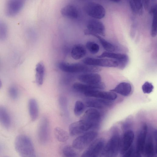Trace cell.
<instances>
[{
    "mask_svg": "<svg viewBox=\"0 0 157 157\" xmlns=\"http://www.w3.org/2000/svg\"><path fill=\"white\" fill-rule=\"evenodd\" d=\"M108 58L117 61L120 68L123 69L127 65L128 62V56L125 54L105 51L98 56V58Z\"/></svg>",
    "mask_w": 157,
    "mask_h": 157,
    "instance_id": "obj_12",
    "label": "cell"
},
{
    "mask_svg": "<svg viewBox=\"0 0 157 157\" xmlns=\"http://www.w3.org/2000/svg\"><path fill=\"white\" fill-rule=\"evenodd\" d=\"M35 72L36 82L38 85H41L43 83L45 74V67L43 63L40 62L36 64Z\"/></svg>",
    "mask_w": 157,
    "mask_h": 157,
    "instance_id": "obj_25",
    "label": "cell"
},
{
    "mask_svg": "<svg viewBox=\"0 0 157 157\" xmlns=\"http://www.w3.org/2000/svg\"><path fill=\"white\" fill-rule=\"evenodd\" d=\"M78 79L84 83L90 85L97 84L101 81V76L94 73H83L78 76Z\"/></svg>",
    "mask_w": 157,
    "mask_h": 157,
    "instance_id": "obj_15",
    "label": "cell"
},
{
    "mask_svg": "<svg viewBox=\"0 0 157 157\" xmlns=\"http://www.w3.org/2000/svg\"><path fill=\"white\" fill-rule=\"evenodd\" d=\"M84 109V105L83 103L80 101H77L75 103L74 111L75 115L79 116L83 112Z\"/></svg>",
    "mask_w": 157,
    "mask_h": 157,
    "instance_id": "obj_32",
    "label": "cell"
},
{
    "mask_svg": "<svg viewBox=\"0 0 157 157\" xmlns=\"http://www.w3.org/2000/svg\"><path fill=\"white\" fill-rule=\"evenodd\" d=\"M0 66H1V61H0Z\"/></svg>",
    "mask_w": 157,
    "mask_h": 157,
    "instance_id": "obj_44",
    "label": "cell"
},
{
    "mask_svg": "<svg viewBox=\"0 0 157 157\" xmlns=\"http://www.w3.org/2000/svg\"><path fill=\"white\" fill-rule=\"evenodd\" d=\"M58 67L61 71L69 73H94L101 70L100 68L96 66L80 63H69L60 62L58 64Z\"/></svg>",
    "mask_w": 157,
    "mask_h": 157,
    "instance_id": "obj_2",
    "label": "cell"
},
{
    "mask_svg": "<svg viewBox=\"0 0 157 157\" xmlns=\"http://www.w3.org/2000/svg\"><path fill=\"white\" fill-rule=\"evenodd\" d=\"M150 1L151 4V6L157 5V0H150Z\"/></svg>",
    "mask_w": 157,
    "mask_h": 157,
    "instance_id": "obj_41",
    "label": "cell"
},
{
    "mask_svg": "<svg viewBox=\"0 0 157 157\" xmlns=\"http://www.w3.org/2000/svg\"><path fill=\"white\" fill-rule=\"evenodd\" d=\"M147 133V126L145 124L137 137L135 154L137 156H140L143 154L146 140Z\"/></svg>",
    "mask_w": 157,
    "mask_h": 157,
    "instance_id": "obj_14",
    "label": "cell"
},
{
    "mask_svg": "<svg viewBox=\"0 0 157 157\" xmlns=\"http://www.w3.org/2000/svg\"><path fill=\"white\" fill-rule=\"evenodd\" d=\"M143 7L146 10H148L149 9L150 5V0H141Z\"/></svg>",
    "mask_w": 157,
    "mask_h": 157,
    "instance_id": "obj_40",
    "label": "cell"
},
{
    "mask_svg": "<svg viewBox=\"0 0 157 157\" xmlns=\"http://www.w3.org/2000/svg\"><path fill=\"white\" fill-rule=\"evenodd\" d=\"M15 149L22 157H35L36 152L33 142L27 136L20 135L16 137L15 140Z\"/></svg>",
    "mask_w": 157,
    "mask_h": 157,
    "instance_id": "obj_1",
    "label": "cell"
},
{
    "mask_svg": "<svg viewBox=\"0 0 157 157\" xmlns=\"http://www.w3.org/2000/svg\"><path fill=\"white\" fill-rule=\"evenodd\" d=\"M126 1L133 13L135 14H137L136 10L132 0H126Z\"/></svg>",
    "mask_w": 157,
    "mask_h": 157,
    "instance_id": "obj_39",
    "label": "cell"
},
{
    "mask_svg": "<svg viewBox=\"0 0 157 157\" xmlns=\"http://www.w3.org/2000/svg\"><path fill=\"white\" fill-rule=\"evenodd\" d=\"M105 141L102 138L96 140L82 153V157H97L103 150Z\"/></svg>",
    "mask_w": 157,
    "mask_h": 157,
    "instance_id": "obj_10",
    "label": "cell"
},
{
    "mask_svg": "<svg viewBox=\"0 0 157 157\" xmlns=\"http://www.w3.org/2000/svg\"><path fill=\"white\" fill-rule=\"evenodd\" d=\"M111 102L109 100L96 98L87 99L85 103L86 106L89 107L101 109L109 106Z\"/></svg>",
    "mask_w": 157,
    "mask_h": 157,
    "instance_id": "obj_18",
    "label": "cell"
},
{
    "mask_svg": "<svg viewBox=\"0 0 157 157\" xmlns=\"http://www.w3.org/2000/svg\"><path fill=\"white\" fill-rule=\"evenodd\" d=\"M82 62L85 64L96 67H116L118 66V63L117 61L110 58L86 57L83 60Z\"/></svg>",
    "mask_w": 157,
    "mask_h": 157,
    "instance_id": "obj_5",
    "label": "cell"
},
{
    "mask_svg": "<svg viewBox=\"0 0 157 157\" xmlns=\"http://www.w3.org/2000/svg\"><path fill=\"white\" fill-rule=\"evenodd\" d=\"M9 94L11 98L13 100L16 99L19 95L18 88L15 86H10L9 89Z\"/></svg>",
    "mask_w": 157,
    "mask_h": 157,
    "instance_id": "obj_34",
    "label": "cell"
},
{
    "mask_svg": "<svg viewBox=\"0 0 157 157\" xmlns=\"http://www.w3.org/2000/svg\"><path fill=\"white\" fill-rule=\"evenodd\" d=\"M118 135H114L104 147L102 155L105 157H115L120 151L121 140Z\"/></svg>",
    "mask_w": 157,
    "mask_h": 157,
    "instance_id": "obj_3",
    "label": "cell"
},
{
    "mask_svg": "<svg viewBox=\"0 0 157 157\" xmlns=\"http://www.w3.org/2000/svg\"><path fill=\"white\" fill-rule=\"evenodd\" d=\"M28 109L30 118L33 121H36L39 115V108L37 102L34 98H31L28 103Z\"/></svg>",
    "mask_w": 157,
    "mask_h": 157,
    "instance_id": "obj_24",
    "label": "cell"
},
{
    "mask_svg": "<svg viewBox=\"0 0 157 157\" xmlns=\"http://www.w3.org/2000/svg\"><path fill=\"white\" fill-rule=\"evenodd\" d=\"M62 15L64 17L70 19L77 18L78 13L77 8L72 5H67L62 8L60 10Z\"/></svg>",
    "mask_w": 157,
    "mask_h": 157,
    "instance_id": "obj_19",
    "label": "cell"
},
{
    "mask_svg": "<svg viewBox=\"0 0 157 157\" xmlns=\"http://www.w3.org/2000/svg\"><path fill=\"white\" fill-rule=\"evenodd\" d=\"M25 0H7L5 6L6 15L9 17L17 15L23 8Z\"/></svg>",
    "mask_w": 157,
    "mask_h": 157,
    "instance_id": "obj_11",
    "label": "cell"
},
{
    "mask_svg": "<svg viewBox=\"0 0 157 157\" xmlns=\"http://www.w3.org/2000/svg\"><path fill=\"white\" fill-rule=\"evenodd\" d=\"M132 24L131 28V32L132 33H134L137 27V23L136 20L134 17H132Z\"/></svg>",
    "mask_w": 157,
    "mask_h": 157,
    "instance_id": "obj_37",
    "label": "cell"
},
{
    "mask_svg": "<svg viewBox=\"0 0 157 157\" xmlns=\"http://www.w3.org/2000/svg\"><path fill=\"white\" fill-rule=\"evenodd\" d=\"M0 123L6 129H8L10 127V116L7 109L3 106H0Z\"/></svg>",
    "mask_w": 157,
    "mask_h": 157,
    "instance_id": "obj_22",
    "label": "cell"
},
{
    "mask_svg": "<svg viewBox=\"0 0 157 157\" xmlns=\"http://www.w3.org/2000/svg\"><path fill=\"white\" fill-rule=\"evenodd\" d=\"M49 121L48 118L42 117L40 120L37 130L38 142L41 144L44 145L48 142L49 136Z\"/></svg>",
    "mask_w": 157,
    "mask_h": 157,
    "instance_id": "obj_6",
    "label": "cell"
},
{
    "mask_svg": "<svg viewBox=\"0 0 157 157\" xmlns=\"http://www.w3.org/2000/svg\"><path fill=\"white\" fill-rule=\"evenodd\" d=\"M8 35V28L6 23L0 21V41H3L6 38Z\"/></svg>",
    "mask_w": 157,
    "mask_h": 157,
    "instance_id": "obj_31",
    "label": "cell"
},
{
    "mask_svg": "<svg viewBox=\"0 0 157 157\" xmlns=\"http://www.w3.org/2000/svg\"><path fill=\"white\" fill-rule=\"evenodd\" d=\"M156 148L153 143V138L149 135L146 141L143 154L147 157H153L156 153Z\"/></svg>",
    "mask_w": 157,
    "mask_h": 157,
    "instance_id": "obj_20",
    "label": "cell"
},
{
    "mask_svg": "<svg viewBox=\"0 0 157 157\" xmlns=\"http://www.w3.org/2000/svg\"><path fill=\"white\" fill-rule=\"evenodd\" d=\"M2 86V82L0 79V89H1Z\"/></svg>",
    "mask_w": 157,
    "mask_h": 157,
    "instance_id": "obj_43",
    "label": "cell"
},
{
    "mask_svg": "<svg viewBox=\"0 0 157 157\" xmlns=\"http://www.w3.org/2000/svg\"><path fill=\"white\" fill-rule=\"evenodd\" d=\"M154 88L152 84L148 82H145L142 86V90L144 93L149 94L152 92Z\"/></svg>",
    "mask_w": 157,
    "mask_h": 157,
    "instance_id": "obj_36",
    "label": "cell"
},
{
    "mask_svg": "<svg viewBox=\"0 0 157 157\" xmlns=\"http://www.w3.org/2000/svg\"><path fill=\"white\" fill-rule=\"evenodd\" d=\"M81 119L93 129L98 125L100 120L101 115L97 109L91 108L85 111Z\"/></svg>",
    "mask_w": 157,
    "mask_h": 157,
    "instance_id": "obj_8",
    "label": "cell"
},
{
    "mask_svg": "<svg viewBox=\"0 0 157 157\" xmlns=\"http://www.w3.org/2000/svg\"><path fill=\"white\" fill-rule=\"evenodd\" d=\"M54 134L57 140L60 142H66L69 137V134L66 131L58 127L55 128Z\"/></svg>",
    "mask_w": 157,
    "mask_h": 157,
    "instance_id": "obj_26",
    "label": "cell"
},
{
    "mask_svg": "<svg viewBox=\"0 0 157 157\" xmlns=\"http://www.w3.org/2000/svg\"><path fill=\"white\" fill-rule=\"evenodd\" d=\"M135 6L137 14L141 15L143 13V6L141 0H132Z\"/></svg>",
    "mask_w": 157,
    "mask_h": 157,
    "instance_id": "obj_35",
    "label": "cell"
},
{
    "mask_svg": "<svg viewBox=\"0 0 157 157\" xmlns=\"http://www.w3.org/2000/svg\"><path fill=\"white\" fill-rule=\"evenodd\" d=\"M84 8L87 15L95 19H102L105 15V8L98 3L90 2L85 5Z\"/></svg>",
    "mask_w": 157,
    "mask_h": 157,
    "instance_id": "obj_7",
    "label": "cell"
},
{
    "mask_svg": "<svg viewBox=\"0 0 157 157\" xmlns=\"http://www.w3.org/2000/svg\"><path fill=\"white\" fill-rule=\"evenodd\" d=\"M67 101V98L63 96H60L59 100V106L62 115L64 117L67 119L69 118Z\"/></svg>",
    "mask_w": 157,
    "mask_h": 157,
    "instance_id": "obj_27",
    "label": "cell"
},
{
    "mask_svg": "<svg viewBox=\"0 0 157 157\" xmlns=\"http://www.w3.org/2000/svg\"><path fill=\"white\" fill-rule=\"evenodd\" d=\"M134 137L132 131L128 130L124 132L121 143L120 151L121 154L123 155L132 146Z\"/></svg>",
    "mask_w": 157,
    "mask_h": 157,
    "instance_id": "obj_16",
    "label": "cell"
},
{
    "mask_svg": "<svg viewBox=\"0 0 157 157\" xmlns=\"http://www.w3.org/2000/svg\"><path fill=\"white\" fill-rule=\"evenodd\" d=\"M86 47L89 52L92 54H95L99 51V45L94 42L89 41L86 44Z\"/></svg>",
    "mask_w": 157,
    "mask_h": 157,
    "instance_id": "obj_33",
    "label": "cell"
},
{
    "mask_svg": "<svg viewBox=\"0 0 157 157\" xmlns=\"http://www.w3.org/2000/svg\"><path fill=\"white\" fill-rule=\"evenodd\" d=\"M86 54L84 47L80 44H76L72 47L71 52L72 57L75 60L80 59L84 57Z\"/></svg>",
    "mask_w": 157,
    "mask_h": 157,
    "instance_id": "obj_23",
    "label": "cell"
},
{
    "mask_svg": "<svg viewBox=\"0 0 157 157\" xmlns=\"http://www.w3.org/2000/svg\"><path fill=\"white\" fill-rule=\"evenodd\" d=\"M72 86L75 90L82 93L89 90L103 89L105 87V84L101 82L96 85L76 82L73 84Z\"/></svg>",
    "mask_w": 157,
    "mask_h": 157,
    "instance_id": "obj_17",
    "label": "cell"
},
{
    "mask_svg": "<svg viewBox=\"0 0 157 157\" xmlns=\"http://www.w3.org/2000/svg\"><path fill=\"white\" fill-rule=\"evenodd\" d=\"M86 35L93 36L94 34L105 35V27L103 23L97 19L89 20L87 23V29L84 31Z\"/></svg>",
    "mask_w": 157,
    "mask_h": 157,
    "instance_id": "obj_9",
    "label": "cell"
},
{
    "mask_svg": "<svg viewBox=\"0 0 157 157\" xmlns=\"http://www.w3.org/2000/svg\"><path fill=\"white\" fill-rule=\"evenodd\" d=\"M86 97L103 99L109 101L116 99L117 95L113 92L100 91L98 90H92L87 91L83 93Z\"/></svg>",
    "mask_w": 157,
    "mask_h": 157,
    "instance_id": "obj_13",
    "label": "cell"
},
{
    "mask_svg": "<svg viewBox=\"0 0 157 157\" xmlns=\"http://www.w3.org/2000/svg\"><path fill=\"white\" fill-rule=\"evenodd\" d=\"M75 149L72 146L66 145L63 147L62 149L63 154L65 157H77L78 154Z\"/></svg>",
    "mask_w": 157,
    "mask_h": 157,
    "instance_id": "obj_30",
    "label": "cell"
},
{
    "mask_svg": "<svg viewBox=\"0 0 157 157\" xmlns=\"http://www.w3.org/2000/svg\"><path fill=\"white\" fill-rule=\"evenodd\" d=\"M157 8H156L154 9L150 13L153 16L151 31V35L152 37L156 36L157 33Z\"/></svg>",
    "mask_w": 157,
    "mask_h": 157,
    "instance_id": "obj_29",
    "label": "cell"
},
{
    "mask_svg": "<svg viewBox=\"0 0 157 157\" xmlns=\"http://www.w3.org/2000/svg\"><path fill=\"white\" fill-rule=\"evenodd\" d=\"M134 149V147L132 146L130 147L123 154V156L125 157H129L133 155Z\"/></svg>",
    "mask_w": 157,
    "mask_h": 157,
    "instance_id": "obj_38",
    "label": "cell"
},
{
    "mask_svg": "<svg viewBox=\"0 0 157 157\" xmlns=\"http://www.w3.org/2000/svg\"><path fill=\"white\" fill-rule=\"evenodd\" d=\"M97 133L93 131H89L79 136L73 141L72 146L75 149H83L95 139Z\"/></svg>",
    "mask_w": 157,
    "mask_h": 157,
    "instance_id": "obj_4",
    "label": "cell"
},
{
    "mask_svg": "<svg viewBox=\"0 0 157 157\" xmlns=\"http://www.w3.org/2000/svg\"><path fill=\"white\" fill-rule=\"evenodd\" d=\"M93 36L96 37L98 39L103 48L107 51L113 52L115 51L116 48L115 46L101 36L97 34H94Z\"/></svg>",
    "mask_w": 157,
    "mask_h": 157,
    "instance_id": "obj_28",
    "label": "cell"
},
{
    "mask_svg": "<svg viewBox=\"0 0 157 157\" xmlns=\"http://www.w3.org/2000/svg\"><path fill=\"white\" fill-rule=\"evenodd\" d=\"M111 1L115 2V3H118L121 1V0H109Z\"/></svg>",
    "mask_w": 157,
    "mask_h": 157,
    "instance_id": "obj_42",
    "label": "cell"
},
{
    "mask_svg": "<svg viewBox=\"0 0 157 157\" xmlns=\"http://www.w3.org/2000/svg\"><path fill=\"white\" fill-rule=\"evenodd\" d=\"M131 91V84L126 82L120 83L114 89L110 90L111 91L116 92L124 96L129 95Z\"/></svg>",
    "mask_w": 157,
    "mask_h": 157,
    "instance_id": "obj_21",
    "label": "cell"
}]
</instances>
